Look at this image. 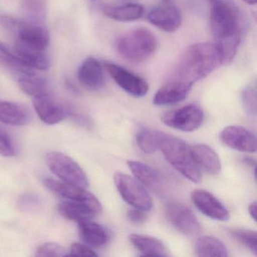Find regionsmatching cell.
Masks as SVG:
<instances>
[{"label":"cell","instance_id":"5b68a950","mask_svg":"<svg viewBox=\"0 0 257 257\" xmlns=\"http://www.w3.org/2000/svg\"><path fill=\"white\" fill-rule=\"evenodd\" d=\"M46 163L50 171L63 182L82 188L89 186L86 174L70 156L59 152H51L46 155Z\"/></svg>","mask_w":257,"mask_h":257},{"label":"cell","instance_id":"2e32d148","mask_svg":"<svg viewBox=\"0 0 257 257\" xmlns=\"http://www.w3.org/2000/svg\"><path fill=\"white\" fill-rule=\"evenodd\" d=\"M193 85L180 79H171L161 87L153 97L156 106H169L183 101L187 97Z\"/></svg>","mask_w":257,"mask_h":257},{"label":"cell","instance_id":"8fae6325","mask_svg":"<svg viewBox=\"0 0 257 257\" xmlns=\"http://www.w3.org/2000/svg\"><path fill=\"white\" fill-rule=\"evenodd\" d=\"M45 186L56 195L71 201H82L91 206L97 213L102 210V206L99 200L85 188L76 185L70 184L65 182L59 181L53 178L46 177L43 180Z\"/></svg>","mask_w":257,"mask_h":257},{"label":"cell","instance_id":"60d3db41","mask_svg":"<svg viewBox=\"0 0 257 257\" xmlns=\"http://www.w3.org/2000/svg\"><path fill=\"white\" fill-rule=\"evenodd\" d=\"M91 1H96V0H91Z\"/></svg>","mask_w":257,"mask_h":257},{"label":"cell","instance_id":"f35d334b","mask_svg":"<svg viewBox=\"0 0 257 257\" xmlns=\"http://www.w3.org/2000/svg\"><path fill=\"white\" fill-rule=\"evenodd\" d=\"M243 2L249 6H254L256 4L257 0H243Z\"/></svg>","mask_w":257,"mask_h":257},{"label":"cell","instance_id":"f546056e","mask_svg":"<svg viewBox=\"0 0 257 257\" xmlns=\"http://www.w3.org/2000/svg\"><path fill=\"white\" fill-rule=\"evenodd\" d=\"M22 8L28 20L43 23L46 0H22Z\"/></svg>","mask_w":257,"mask_h":257},{"label":"cell","instance_id":"ba28073f","mask_svg":"<svg viewBox=\"0 0 257 257\" xmlns=\"http://www.w3.org/2000/svg\"><path fill=\"white\" fill-rule=\"evenodd\" d=\"M167 218L174 228L189 237L199 234L201 226L198 218L190 208L181 203L169 202L165 207Z\"/></svg>","mask_w":257,"mask_h":257},{"label":"cell","instance_id":"e575fe53","mask_svg":"<svg viewBox=\"0 0 257 257\" xmlns=\"http://www.w3.org/2000/svg\"><path fill=\"white\" fill-rule=\"evenodd\" d=\"M68 255H82V256H97L91 246L80 243H74L72 244L69 251Z\"/></svg>","mask_w":257,"mask_h":257},{"label":"cell","instance_id":"d4e9b609","mask_svg":"<svg viewBox=\"0 0 257 257\" xmlns=\"http://www.w3.org/2000/svg\"><path fill=\"white\" fill-rule=\"evenodd\" d=\"M14 48L21 59L31 68L47 70L50 67V60L45 51L33 49L17 41Z\"/></svg>","mask_w":257,"mask_h":257},{"label":"cell","instance_id":"d6986e66","mask_svg":"<svg viewBox=\"0 0 257 257\" xmlns=\"http://www.w3.org/2000/svg\"><path fill=\"white\" fill-rule=\"evenodd\" d=\"M192 156L198 168L207 174H218L221 170V161L213 148L204 144H195L190 147Z\"/></svg>","mask_w":257,"mask_h":257},{"label":"cell","instance_id":"f1b7e54d","mask_svg":"<svg viewBox=\"0 0 257 257\" xmlns=\"http://www.w3.org/2000/svg\"><path fill=\"white\" fill-rule=\"evenodd\" d=\"M162 132L142 128L138 131L136 135V142L141 151L146 154H153L159 150Z\"/></svg>","mask_w":257,"mask_h":257},{"label":"cell","instance_id":"1f68e13d","mask_svg":"<svg viewBox=\"0 0 257 257\" xmlns=\"http://www.w3.org/2000/svg\"><path fill=\"white\" fill-rule=\"evenodd\" d=\"M230 233L236 240H238L243 246L256 255L257 237L255 231L243 228H233L230 230Z\"/></svg>","mask_w":257,"mask_h":257},{"label":"cell","instance_id":"83f0119b","mask_svg":"<svg viewBox=\"0 0 257 257\" xmlns=\"http://www.w3.org/2000/svg\"><path fill=\"white\" fill-rule=\"evenodd\" d=\"M21 89L33 98L46 95L49 93V82L46 79L34 76H25L18 79Z\"/></svg>","mask_w":257,"mask_h":257},{"label":"cell","instance_id":"44dd1931","mask_svg":"<svg viewBox=\"0 0 257 257\" xmlns=\"http://www.w3.org/2000/svg\"><path fill=\"white\" fill-rule=\"evenodd\" d=\"M79 234L88 246L99 248L104 246L110 238L105 227L91 220L79 223Z\"/></svg>","mask_w":257,"mask_h":257},{"label":"cell","instance_id":"603a6c76","mask_svg":"<svg viewBox=\"0 0 257 257\" xmlns=\"http://www.w3.org/2000/svg\"><path fill=\"white\" fill-rule=\"evenodd\" d=\"M31 120L29 111L19 103L0 100V121L13 126H22Z\"/></svg>","mask_w":257,"mask_h":257},{"label":"cell","instance_id":"4fadbf2b","mask_svg":"<svg viewBox=\"0 0 257 257\" xmlns=\"http://www.w3.org/2000/svg\"><path fill=\"white\" fill-rule=\"evenodd\" d=\"M33 104L40 119L51 125L61 122L70 113L67 108L50 94L35 97Z\"/></svg>","mask_w":257,"mask_h":257},{"label":"cell","instance_id":"6da1fadb","mask_svg":"<svg viewBox=\"0 0 257 257\" xmlns=\"http://www.w3.org/2000/svg\"><path fill=\"white\" fill-rule=\"evenodd\" d=\"M210 28L215 44L219 48L224 64L231 62L237 54L242 36L238 9L230 0H208Z\"/></svg>","mask_w":257,"mask_h":257},{"label":"cell","instance_id":"74e56055","mask_svg":"<svg viewBox=\"0 0 257 257\" xmlns=\"http://www.w3.org/2000/svg\"><path fill=\"white\" fill-rule=\"evenodd\" d=\"M248 210H249V213L251 217L253 219V220H255V216H256V202L255 201L249 204Z\"/></svg>","mask_w":257,"mask_h":257},{"label":"cell","instance_id":"4dcf8cb0","mask_svg":"<svg viewBox=\"0 0 257 257\" xmlns=\"http://www.w3.org/2000/svg\"><path fill=\"white\" fill-rule=\"evenodd\" d=\"M242 105L245 113L255 116L257 112V92L255 82H250L244 87L241 94Z\"/></svg>","mask_w":257,"mask_h":257},{"label":"cell","instance_id":"4316f807","mask_svg":"<svg viewBox=\"0 0 257 257\" xmlns=\"http://www.w3.org/2000/svg\"><path fill=\"white\" fill-rule=\"evenodd\" d=\"M195 253L201 257H227L228 249L225 245L216 237L203 236L199 237L195 246Z\"/></svg>","mask_w":257,"mask_h":257},{"label":"cell","instance_id":"9a60e30c","mask_svg":"<svg viewBox=\"0 0 257 257\" xmlns=\"http://www.w3.org/2000/svg\"><path fill=\"white\" fill-rule=\"evenodd\" d=\"M150 23L167 33L175 32L182 24V16L173 4H162L153 9L147 16Z\"/></svg>","mask_w":257,"mask_h":257},{"label":"cell","instance_id":"cb8c5ba5","mask_svg":"<svg viewBox=\"0 0 257 257\" xmlns=\"http://www.w3.org/2000/svg\"><path fill=\"white\" fill-rule=\"evenodd\" d=\"M0 62L19 77L35 75L34 69L23 62L15 48L2 42H0Z\"/></svg>","mask_w":257,"mask_h":257},{"label":"cell","instance_id":"e0dca14e","mask_svg":"<svg viewBox=\"0 0 257 257\" xmlns=\"http://www.w3.org/2000/svg\"><path fill=\"white\" fill-rule=\"evenodd\" d=\"M78 79L83 86L91 91L101 89L105 85L103 67L96 58L89 57L81 64L77 72Z\"/></svg>","mask_w":257,"mask_h":257},{"label":"cell","instance_id":"484cf974","mask_svg":"<svg viewBox=\"0 0 257 257\" xmlns=\"http://www.w3.org/2000/svg\"><path fill=\"white\" fill-rule=\"evenodd\" d=\"M102 12L106 17L121 22H135L144 16V7L139 4L121 6H104Z\"/></svg>","mask_w":257,"mask_h":257},{"label":"cell","instance_id":"52a82bcc","mask_svg":"<svg viewBox=\"0 0 257 257\" xmlns=\"http://www.w3.org/2000/svg\"><path fill=\"white\" fill-rule=\"evenodd\" d=\"M204 114L198 105L189 104L164 114L162 121L168 127L190 132L201 127Z\"/></svg>","mask_w":257,"mask_h":257},{"label":"cell","instance_id":"8992f818","mask_svg":"<svg viewBox=\"0 0 257 257\" xmlns=\"http://www.w3.org/2000/svg\"><path fill=\"white\" fill-rule=\"evenodd\" d=\"M114 182L121 198L127 204L145 211L153 208V201L150 193L137 179L118 172L114 175Z\"/></svg>","mask_w":257,"mask_h":257},{"label":"cell","instance_id":"836d02e7","mask_svg":"<svg viewBox=\"0 0 257 257\" xmlns=\"http://www.w3.org/2000/svg\"><path fill=\"white\" fill-rule=\"evenodd\" d=\"M16 154V147L9 134L0 127V156L13 157Z\"/></svg>","mask_w":257,"mask_h":257},{"label":"cell","instance_id":"277c9868","mask_svg":"<svg viewBox=\"0 0 257 257\" xmlns=\"http://www.w3.org/2000/svg\"><path fill=\"white\" fill-rule=\"evenodd\" d=\"M159 150L166 160L188 180L198 183L201 181V169L198 168L190 147L183 140L164 134Z\"/></svg>","mask_w":257,"mask_h":257},{"label":"cell","instance_id":"7c38bea8","mask_svg":"<svg viewBox=\"0 0 257 257\" xmlns=\"http://www.w3.org/2000/svg\"><path fill=\"white\" fill-rule=\"evenodd\" d=\"M220 139L227 147L242 153L256 151V138L247 129L241 126L231 125L221 132Z\"/></svg>","mask_w":257,"mask_h":257},{"label":"cell","instance_id":"ffe728a7","mask_svg":"<svg viewBox=\"0 0 257 257\" xmlns=\"http://www.w3.org/2000/svg\"><path fill=\"white\" fill-rule=\"evenodd\" d=\"M58 210L64 218L78 223L91 220L96 215L99 214L86 203L71 200L63 201L58 205Z\"/></svg>","mask_w":257,"mask_h":257},{"label":"cell","instance_id":"5bb4252c","mask_svg":"<svg viewBox=\"0 0 257 257\" xmlns=\"http://www.w3.org/2000/svg\"><path fill=\"white\" fill-rule=\"evenodd\" d=\"M192 200L198 210L207 217L219 221L229 219L230 213L226 207L210 192L196 189L192 193Z\"/></svg>","mask_w":257,"mask_h":257},{"label":"cell","instance_id":"d590c367","mask_svg":"<svg viewBox=\"0 0 257 257\" xmlns=\"http://www.w3.org/2000/svg\"><path fill=\"white\" fill-rule=\"evenodd\" d=\"M145 210H141V209L135 208L131 209L127 211V216L129 220L136 224L144 223L147 219V215Z\"/></svg>","mask_w":257,"mask_h":257},{"label":"cell","instance_id":"9c48e42d","mask_svg":"<svg viewBox=\"0 0 257 257\" xmlns=\"http://www.w3.org/2000/svg\"><path fill=\"white\" fill-rule=\"evenodd\" d=\"M109 76L125 92L135 97H144L149 91V85L141 76L112 62L104 63Z\"/></svg>","mask_w":257,"mask_h":257},{"label":"cell","instance_id":"8d00e7d4","mask_svg":"<svg viewBox=\"0 0 257 257\" xmlns=\"http://www.w3.org/2000/svg\"><path fill=\"white\" fill-rule=\"evenodd\" d=\"M38 198L37 196L32 195H25L19 201V204L22 208L26 210H31V208L37 207L38 205Z\"/></svg>","mask_w":257,"mask_h":257},{"label":"cell","instance_id":"7402d4cb","mask_svg":"<svg viewBox=\"0 0 257 257\" xmlns=\"http://www.w3.org/2000/svg\"><path fill=\"white\" fill-rule=\"evenodd\" d=\"M129 240L143 255L149 256H169L165 245L159 239L145 234H132Z\"/></svg>","mask_w":257,"mask_h":257},{"label":"cell","instance_id":"d6a6232c","mask_svg":"<svg viewBox=\"0 0 257 257\" xmlns=\"http://www.w3.org/2000/svg\"><path fill=\"white\" fill-rule=\"evenodd\" d=\"M67 249L55 243H45L39 246L36 255L39 257H61L68 256Z\"/></svg>","mask_w":257,"mask_h":257},{"label":"cell","instance_id":"3957f363","mask_svg":"<svg viewBox=\"0 0 257 257\" xmlns=\"http://www.w3.org/2000/svg\"><path fill=\"white\" fill-rule=\"evenodd\" d=\"M158 40L156 35L144 28H135L117 39L115 49L118 55L132 63L147 61L156 52Z\"/></svg>","mask_w":257,"mask_h":257},{"label":"cell","instance_id":"ac0fdd59","mask_svg":"<svg viewBox=\"0 0 257 257\" xmlns=\"http://www.w3.org/2000/svg\"><path fill=\"white\" fill-rule=\"evenodd\" d=\"M127 165L132 171V174L146 189L161 193L165 186V180L159 172L146 165L143 162L138 161H129Z\"/></svg>","mask_w":257,"mask_h":257},{"label":"cell","instance_id":"7a4b0ae2","mask_svg":"<svg viewBox=\"0 0 257 257\" xmlns=\"http://www.w3.org/2000/svg\"><path fill=\"white\" fill-rule=\"evenodd\" d=\"M223 64L222 52L215 43H195L183 54L174 78L193 85Z\"/></svg>","mask_w":257,"mask_h":257},{"label":"cell","instance_id":"30bf717a","mask_svg":"<svg viewBox=\"0 0 257 257\" xmlns=\"http://www.w3.org/2000/svg\"><path fill=\"white\" fill-rule=\"evenodd\" d=\"M14 35L16 41L40 51H46L50 42V34L45 25L32 21L20 19Z\"/></svg>","mask_w":257,"mask_h":257},{"label":"cell","instance_id":"ab89813d","mask_svg":"<svg viewBox=\"0 0 257 257\" xmlns=\"http://www.w3.org/2000/svg\"><path fill=\"white\" fill-rule=\"evenodd\" d=\"M161 1H162V4H173L172 0H161Z\"/></svg>","mask_w":257,"mask_h":257}]
</instances>
